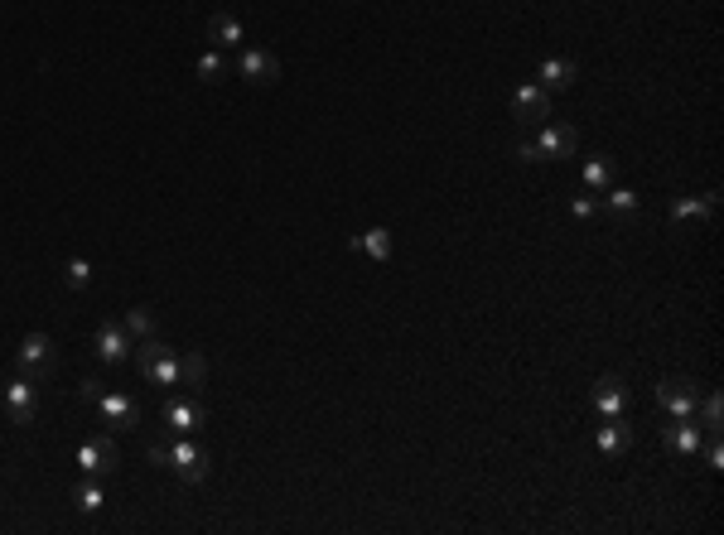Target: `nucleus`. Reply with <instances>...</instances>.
I'll use <instances>...</instances> for the list:
<instances>
[{
  "label": "nucleus",
  "mask_w": 724,
  "mask_h": 535,
  "mask_svg": "<svg viewBox=\"0 0 724 535\" xmlns=\"http://www.w3.org/2000/svg\"><path fill=\"white\" fill-rule=\"evenodd\" d=\"M136 367L150 386H179V391H189V396L208 381V357H203V352H184V357H179V352L165 348L160 338L136 343Z\"/></svg>",
  "instance_id": "f257e3e1"
},
{
  "label": "nucleus",
  "mask_w": 724,
  "mask_h": 535,
  "mask_svg": "<svg viewBox=\"0 0 724 535\" xmlns=\"http://www.w3.org/2000/svg\"><path fill=\"white\" fill-rule=\"evenodd\" d=\"M145 454H150V463H160V468H174V473H179L184 482H203V478H208V468H213L208 449H203V444H194L189 434H179L174 444L155 439Z\"/></svg>",
  "instance_id": "f03ea898"
},
{
  "label": "nucleus",
  "mask_w": 724,
  "mask_h": 535,
  "mask_svg": "<svg viewBox=\"0 0 724 535\" xmlns=\"http://www.w3.org/2000/svg\"><path fill=\"white\" fill-rule=\"evenodd\" d=\"M575 145H580V131H575V126H546V121H541L531 135H522V140H517V150H512V155H517L522 164L570 160V155H575Z\"/></svg>",
  "instance_id": "7ed1b4c3"
},
{
  "label": "nucleus",
  "mask_w": 724,
  "mask_h": 535,
  "mask_svg": "<svg viewBox=\"0 0 724 535\" xmlns=\"http://www.w3.org/2000/svg\"><path fill=\"white\" fill-rule=\"evenodd\" d=\"M15 372L34 376V381H49V376L58 372V348L49 333H29L25 343H20V352H15Z\"/></svg>",
  "instance_id": "20e7f679"
},
{
  "label": "nucleus",
  "mask_w": 724,
  "mask_h": 535,
  "mask_svg": "<svg viewBox=\"0 0 724 535\" xmlns=\"http://www.w3.org/2000/svg\"><path fill=\"white\" fill-rule=\"evenodd\" d=\"M657 405L667 410L671 420H696V405H700V386L696 381H686V376H667V381H657Z\"/></svg>",
  "instance_id": "39448f33"
},
{
  "label": "nucleus",
  "mask_w": 724,
  "mask_h": 535,
  "mask_svg": "<svg viewBox=\"0 0 724 535\" xmlns=\"http://www.w3.org/2000/svg\"><path fill=\"white\" fill-rule=\"evenodd\" d=\"M0 405L10 410L15 425H29L34 420V405H39V381L25 372H15L10 381H0Z\"/></svg>",
  "instance_id": "423d86ee"
},
{
  "label": "nucleus",
  "mask_w": 724,
  "mask_h": 535,
  "mask_svg": "<svg viewBox=\"0 0 724 535\" xmlns=\"http://www.w3.org/2000/svg\"><path fill=\"white\" fill-rule=\"evenodd\" d=\"M92 348H97V362H102V367H121V362H131V357H136V338H131V333H126L116 319H107L102 328H97Z\"/></svg>",
  "instance_id": "0eeeda50"
},
{
  "label": "nucleus",
  "mask_w": 724,
  "mask_h": 535,
  "mask_svg": "<svg viewBox=\"0 0 724 535\" xmlns=\"http://www.w3.org/2000/svg\"><path fill=\"white\" fill-rule=\"evenodd\" d=\"M237 78L251 82V87H276L280 82V63L271 49H251V44H242L237 49Z\"/></svg>",
  "instance_id": "6e6552de"
},
{
  "label": "nucleus",
  "mask_w": 724,
  "mask_h": 535,
  "mask_svg": "<svg viewBox=\"0 0 724 535\" xmlns=\"http://www.w3.org/2000/svg\"><path fill=\"white\" fill-rule=\"evenodd\" d=\"M512 116H517V126H522V131H536V126L551 116V92H546L541 82L517 87V92H512Z\"/></svg>",
  "instance_id": "1a4fd4ad"
},
{
  "label": "nucleus",
  "mask_w": 724,
  "mask_h": 535,
  "mask_svg": "<svg viewBox=\"0 0 724 535\" xmlns=\"http://www.w3.org/2000/svg\"><path fill=\"white\" fill-rule=\"evenodd\" d=\"M121 458H116V444L112 439H83L78 444V473L87 478H116Z\"/></svg>",
  "instance_id": "9d476101"
},
{
  "label": "nucleus",
  "mask_w": 724,
  "mask_h": 535,
  "mask_svg": "<svg viewBox=\"0 0 724 535\" xmlns=\"http://www.w3.org/2000/svg\"><path fill=\"white\" fill-rule=\"evenodd\" d=\"M628 401H633V391H628V381L623 376H599L594 381V396H589V405H594V415L599 420H613V415H623L628 410Z\"/></svg>",
  "instance_id": "9b49d317"
},
{
  "label": "nucleus",
  "mask_w": 724,
  "mask_h": 535,
  "mask_svg": "<svg viewBox=\"0 0 724 535\" xmlns=\"http://www.w3.org/2000/svg\"><path fill=\"white\" fill-rule=\"evenodd\" d=\"M97 415L112 429H136L145 410H140V401L131 391H102V396H97Z\"/></svg>",
  "instance_id": "f8f14e48"
},
{
  "label": "nucleus",
  "mask_w": 724,
  "mask_h": 535,
  "mask_svg": "<svg viewBox=\"0 0 724 535\" xmlns=\"http://www.w3.org/2000/svg\"><path fill=\"white\" fill-rule=\"evenodd\" d=\"M160 420H165L174 434H198V429L208 425V410H203L198 396H179V401H169L165 410H160Z\"/></svg>",
  "instance_id": "ddd939ff"
},
{
  "label": "nucleus",
  "mask_w": 724,
  "mask_h": 535,
  "mask_svg": "<svg viewBox=\"0 0 724 535\" xmlns=\"http://www.w3.org/2000/svg\"><path fill=\"white\" fill-rule=\"evenodd\" d=\"M594 449H599L604 458L628 454V449H633V425H628L623 415H613V420H604V425H599V434H594Z\"/></svg>",
  "instance_id": "4468645a"
},
{
  "label": "nucleus",
  "mask_w": 724,
  "mask_h": 535,
  "mask_svg": "<svg viewBox=\"0 0 724 535\" xmlns=\"http://www.w3.org/2000/svg\"><path fill=\"white\" fill-rule=\"evenodd\" d=\"M720 208V198L715 193H681V198H671V222H710Z\"/></svg>",
  "instance_id": "2eb2a0df"
},
{
  "label": "nucleus",
  "mask_w": 724,
  "mask_h": 535,
  "mask_svg": "<svg viewBox=\"0 0 724 535\" xmlns=\"http://www.w3.org/2000/svg\"><path fill=\"white\" fill-rule=\"evenodd\" d=\"M662 444H667L671 454H681V458H696V454H700V444H705V429H700V425H691V420H676V425H667V429H662Z\"/></svg>",
  "instance_id": "dca6fc26"
},
{
  "label": "nucleus",
  "mask_w": 724,
  "mask_h": 535,
  "mask_svg": "<svg viewBox=\"0 0 724 535\" xmlns=\"http://www.w3.org/2000/svg\"><path fill=\"white\" fill-rule=\"evenodd\" d=\"M208 39H213V49H223V54H237L242 49V39H247V29L237 15H213L208 20Z\"/></svg>",
  "instance_id": "f3484780"
},
{
  "label": "nucleus",
  "mask_w": 724,
  "mask_h": 535,
  "mask_svg": "<svg viewBox=\"0 0 724 535\" xmlns=\"http://www.w3.org/2000/svg\"><path fill=\"white\" fill-rule=\"evenodd\" d=\"M536 78H541L546 92H556V87H570V82L580 78V63H575V58H541V73H536Z\"/></svg>",
  "instance_id": "a211bd4d"
},
{
  "label": "nucleus",
  "mask_w": 724,
  "mask_h": 535,
  "mask_svg": "<svg viewBox=\"0 0 724 535\" xmlns=\"http://www.w3.org/2000/svg\"><path fill=\"white\" fill-rule=\"evenodd\" d=\"M194 73H198V82L218 87V82L232 78V58H227L223 49H203V54H198V63H194Z\"/></svg>",
  "instance_id": "6ab92c4d"
},
{
  "label": "nucleus",
  "mask_w": 724,
  "mask_h": 535,
  "mask_svg": "<svg viewBox=\"0 0 724 535\" xmlns=\"http://www.w3.org/2000/svg\"><path fill=\"white\" fill-rule=\"evenodd\" d=\"M609 217H638V208H642V198L633 193V188H618V184H609L604 188V203H599Z\"/></svg>",
  "instance_id": "aec40b11"
},
{
  "label": "nucleus",
  "mask_w": 724,
  "mask_h": 535,
  "mask_svg": "<svg viewBox=\"0 0 724 535\" xmlns=\"http://www.w3.org/2000/svg\"><path fill=\"white\" fill-rule=\"evenodd\" d=\"M696 425L705 429V434H720V429H724V401H720V391H700Z\"/></svg>",
  "instance_id": "412c9836"
},
{
  "label": "nucleus",
  "mask_w": 724,
  "mask_h": 535,
  "mask_svg": "<svg viewBox=\"0 0 724 535\" xmlns=\"http://www.w3.org/2000/svg\"><path fill=\"white\" fill-rule=\"evenodd\" d=\"M73 502H78V511H102L107 507V487H102V478H87L83 473V482H73Z\"/></svg>",
  "instance_id": "4be33fe9"
},
{
  "label": "nucleus",
  "mask_w": 724,
  "mask_h": 535,
  "mask_svg": "<svg viewBox=\"0 0 724 535\" xmlns=\"http://www.w3.org/2000/svg\"><path fill=\"white\" fill-rule=\"evenodd\" d=\"M353 246H358L362 256H372V261H387L391 256V232L387 227H367V232L353 237Z\"/></svg>",
  "instance_id": "5701e85b"
},
{
  "label": "nucleus",
  "mask_w": 724,
  "mask_h": 535,
  "mask_svg": "<svg viewBox=\"0 0 724 535\" xmlns=\"http://www.w3.org/2000/svg\"><path fill=\"white\" fill-rule=\"evenodd\" d=\"M121 328L136 338V343H145V338H155L160 333V323H155V314L145 309V304H136V309H126V319H121Z\"/></svg>",
  "instance_id": "b1692460"
},
{
  "label": "nucleus",
  "mask_w": 724,
  "mask_h": 535,
  "mask_svg": "<svg viewBox=\"0 0 724 535\" xmlns=\"http://www.w3.org/2000/svg\"><path fill=\"white\" fill-rule=\"evenodd\" d=\"M580 179H585V193H604V188L613 184L609 160H585V169H580Z\"/></svg>",
  "instance_id": "393cba45"
},
{
  "label": "nucleus",
  "mask_w": 724,
  "mask_h": 535,
  "mask_svg": "<svg viewBox=\"0 0 724 535\" xmlns=\"http://www.w3.org/2000/svg\"><path fill=\"white\" fill-rule=\"evenodd\" d=\"M63 285H68V290H87V285H92V261L73 256V261L63 266Z\"/></svg>",
  "instance_id": "a878e982"
},
{
  "label": "nucleus",
  "mask_w": 724,
  "mask_h": 535,
  "mask_svg": "<svg viewBox=\"0 0 724 535\" xmlns=\"http://www.w3.org/2000/svg\"><path fill=\"white\" fill-rule=\"evenodd\" d=\"M599 213H604V208H599L594 193H575V198H570V217H575V222H594Z\"/></svg>",
  "instance_id": "bb28decb"
},
{
  "label": "nucleus",
  "mask_w": 724,
  "mask_h": 535,
  "mask_svg": "<svg viewBox=\"0 0 724 535\" xmlns=\"http://www.w3.org/2000/svg\"><path fill=\"white\" fill-rule=\"evenodd\" d=\"M78 396H83L87 405H97V396H102V381H92V376H87L83 386H78Z\"/></svg>",
  "instance_id": "cd10ccee"
}]
</instances>
